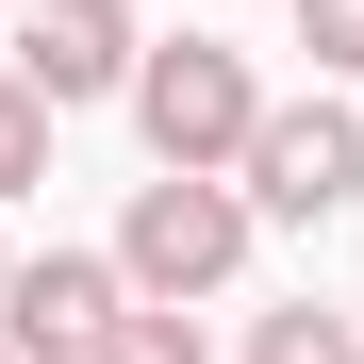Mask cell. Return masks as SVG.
Listing matches in <instances>:
<instances>
[{
    "mask_svg": "<svg viewBox=\"0 0 364 364\" xmlns=\"http://www.w3.org/2000/svg\"><path fill=\"white\" fill-rule=\"evenodd\" d=\"M249 364H364V331H348V315H315V298H282V315L249 331Z\"/></svg>",
    "mask_w": 364,
    "mask_h": 364,
    "instance_id": "8992f818",
    "label": "cell"
},
{
    "mask_svg": "<svg viewBox=\"0 0 364 364\" xmlns=\"http://www.w3.org/2000/svg\"><path fill=\"white\" fill-rule=\"evenodd\" d=\"M0 364H17V348H0Z\"/></svg>",
    "mask_w": 364,
    "mask_h": 364,
    "instance_id": "30bf717a",
    "label": "cell"
},
{
    "mask_svg": "<svg viewBox=\"0 0 364 364\" xmlns=\"http://www.w3.org/2000/svg\"><path fill=\"white\" fill-rule=\"evenodd\" d=\"M116 315H133V282H116L100 249H33L17 282H0V348H17V364H100Z\"/></svg>",
    "mask_w": 364,
    "mask_h": 364,
    "instance_id": "277c9868",
    "label": "cell"
},
{
    "mask_svg": "<svg viewBox=\"0 0 364 364\" xmlns=\"http://www.w3.org/2000/svg\"><path fill=\"white\" fill-rule=\"evenodd\" d=\"M232 199H249V215H348V199H364V116H348V100H265Z\"/></svg>",
    "mask_w": 364,
    "mask_h": 364,
    "instance_id": "3957f363",
    "label": "cell"
},
{
    "mask_svg": "<svg viewBox=\"0 0 364 364\" xmlns=\"http://www.w3.org/2000/svg\"><path fill=\"white\" fill-rule=\"evenodd\" d=\"M232 265H249V199L232 182H199V166L133 182V232H116V282L133 298H215Z\"/></svg>",
    "mask_w": 364,
    "mask_h": 364,
    "instance_id": "7a4b0ae2",
    "label": "cell"
},
{
    "mask_svg": "<svg viewBox=\"0 0 364 364\" xmlns=\"http://www.w3.org/2000/svg\"><path fill=\"white\" fill-rule=\"evenodd\" d=\"M100 364H215V348H199V315H182V298H133Z\"/></svg>",
    "mask_w": 364,
    "mask_h": 364,
    "instance_id": "ba28073f",
    "label": "cell"
},
{
    "mask_svg": "<svg viewBox=\"0 0 364 364\" xmlns=\"http://www.w3.org/2000/svg\"><path fill=\"white\" fill-rule=\"evenodd\" d=\"M133 67H149V50H133L116 0H33V17H17V83H33L50 116H67V100H116Z\"/></svg>",
    "mask_w": 364,
    "mask_h": 364,
    "instance_id": "5b68a950",
    "label": "cell"
},
{
    "mask_svg": "<svg viewBox=\"0 0 364 364\" xmlns=\"http://www.w3.org/2000/svg\"><path fill=\"white\" fill-rule=\"evenodd\" d=\"M298 50L315 67H364V0H298Z\"/></svg>",
    "mask_w": 364,
    "mask_h": 364,
    "instance_id": "9c48e42d",
    "label": "cell"
},
{
    "mask_svg": "<svg viewBox=\"0 0 364 364\" xmlns=\"http://www.w3.org/2000/svg\"><path fill=\"white\" fill-rule=\"evenodd\" d=\"M33 182H50V100L0 67V199H33Z\"/></svg>",
    "mask_w": 364,
    "mask_h": 364,
    "instance_id": "52a82bcc",
    "label": "cell"
},
{
    "mask_svg": "<svg viewBox=\"0 0 364 364\" xmlns=\"http://www.w3.org/2000/svg\"><path fill=\"white\" fill-rule=\"evenodd\" d=\"M0 282H17V265H0Z\"/></svg>",
    "mask_w": 364,
    "mask_h": 364,
    "instance_id": "8fae6325",
    "label": "cell"
},
{
    "mask_svg": "<svg viewBox=\"0 0 364 364\" xmlns=\"http://www.w3.org/2000/svg\"><path fill=\"white\" fill-rule=\"evenodd\" d=\"M133 116H149V166H199L232 182L265 133V83H249V50H215V33H166L149 67H133Z\"/></svg>",
    "mask_w": 364,
    "mask_h": 364,
    "instance_id": "6da1fadb",
    "label": "cell"
}]
</instances>
